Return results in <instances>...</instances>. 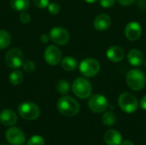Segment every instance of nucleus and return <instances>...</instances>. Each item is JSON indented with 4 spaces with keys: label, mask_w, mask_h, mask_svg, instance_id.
<instances>
[{
    "label": "nucleus",
    "mask_w": 146,
    "mask_h": 145,
    "mask_svg": "<svg viewBox=\"0 0 146 145\" xmlns=\"http://www.w3.org/2000/svg\"><path fill=\"white\" fill-rule=\"evenodd\" d=\"M57 109L64 116L73 117L80 111L79 103L69 96L61 97L57 102Z\"/></svg>",
    "instance_id": "1"
},
{
    "label": "nucleus",
    "mask_w": 146,
    "mask_h": 145,
    "mask_svg": "<svg viewBox=\"0 0 146 145\" xmlns=\"http://www.w3.org/2000/svg\"><path fill=\"white\" fill-rule=\"evenodd\" d=\"M126 81L131 90L139 91L145 86V75L139 69H132L127 73Z\"/></svg>",
    "instance_id": "2"
},
{
    "label": "nucleus",
    "mask_w": 146,
    "mask_h": 145,
    "mask_svg": "<svg viewBox=\"0 0 146 145\" xmlns=\"http://www.w3.org/2000/svg\"><path fill=\"white\" fill-rule=\"evenodd\" d=\"M74 94L80 99H86L92 95V86L88 79L83 77L77 78L72 84Z\"/></svg>",
    "instance_id": "3"
},
{
    "label": "nucleus",
    "mask_w": 146,
    "mask_h": 145,
    "mask_svg": "<svg viewBox=\"0 0 146 145\" xmlns=\"http://www.w3.org/2000/svg\"><path fill=\"white\" fill-rule=\"evenodd\" d=\"M118 104L121 109L127 114L135 112L139 108V101L137 97L130 92H123L118 98Z\"/></svg>",
    "instance_id": "4"
},
{
    "label": "nucleus",
    "mask_w": 146,
    "mask_h": 145,
    "mask_svg": "<svg viewBox=\"0 0 146 145\" xmlns=\"http://www.w3.org/2000/svg\"><path fill=\"white\" fill-rule=\"evenodd\" d=\"M18 113L24 120L33 121L38 118L40 115V109L37 104L31 102H25L19 105Z\"/></svg>",
    "instance_id": "5"
},
{
    "label": "nucleus",
    "mask_w": 146,
    "mask_h": 145,
    "mask_svg": "<svg viewBox=\"0 0 146 145\" xmlns=\"http://www.w3.org/2000/svg\"><path fill=\"white\" fill-rule=\"evenodd\" d=\"M79 69L83 76L94 77L100 71V63L94 58H86L80 63Z\"/></svg>",
    "instance_id": "6"
},
{
    "label": "nucleus",
    "mask_w": 146,
    "mask_h": 145,
    "mask_svg": "<svg viewBox=\"0 0 146 145\" xmlns=\"http://www.w3.org/2000/svg\"><path fill=\"white\" fill-rule=\"evenodd\" d=\"M88 107L91 111L96 114L105 112L109 107L108 99L101 94H96L90 97L88 101Z\"/></svg>",
    "instance_id": "7"
},
{
    "label": "nucleus",
    "mask_w": 146,
    "mask_h": 145,
    "mask_svg": "<svg viewBox=\"0 0 146 145\" xmlns=\"http://www.w3.org/2000/svg\"><path fill=\"white\" fill-rule=\"evenodd\" d=\"M23 62V53L17 48L9 50L5 56L6 65L12 69H17L21 67Z\"/></svg>",
    "instance_id": "8"
},
{
    "label": "nucleus",
    "mask_w": 146,
    "mask_h": 145,
    "mask_svg": "<svg viewBox=\"0 0 146 145\" xmlns=\"http://www.w3.org/2000/svg\"><path fill=\"white\" fill-rule=\"evenodd\" d=\"M50 40L58 45H65L70 38L69 32L67 29L61 26H55L50 32Z\"/></svg>",
    "instance_id": "9"
},
{
    "label": "nucleus",
    "mask_w": 146,
    "mask_h": 145,
    "mask_svg": "<svg viewBox=\"0 0 146 145\" xmlns=\"http://www.w3.org/2000/svg\"><path fill=\"white\" fill-rule=\"evenodd\" d=\"M7 141L12 145H22L26 143L24 132L18 127H10L5 133Z\"/></svg>",
    "instance_id": "10"
},
{
    "label": "nucleus",
    "mask_w": 146,
    "mask_h": 145,
    "mask_svg": "<svg viewBox=\"0 0 146 145\" xmlns=\"http://www.w3.org/2000/svg\"><path fill=\"white\" fill-rule=\"evenodd\" d=\"M44 57L49 65L56 66L62 60V52L58 47L55 45H49L44 50Z\"/></svg>",
    "instance_id": "11"
},
{
    "label": "nucleus",
    "mask_w": 146,
    "mask_h": 145,
    "mask_svg": "<svg viewBox=\"0 0 146 145\" xmlns=\"http://www.w3.org/2000/svg\"><path fill=\"white\" fill-rule=\"evenodd\" d=\"M126 38L130 41L138 40L142 34V27L141 25L137 21H131L127 24L124 31Z\"/></svg>",
    "instance_id": "12"
},
{
    "label": "nucleus",
    "mask_w": 146,
    "mask_h": 145,
    "mask_svg": "<svg viewBox=\"0 0 146 145\" xmlns=\"http://www.w3.org/2000/svg\"><path fill=\"white\" fill-rule=\"evenodd\" d=\"M106 55L108 59L112 62H120L124 59L125 52L121 47L114 45L108 49Z\"/></svg>",
    "instance_id": "13"
},
{
    "label": "nucleus",
    "mask_w": 146,
    "mask_h": 145,
    "mask_svg": "<svg viewBox=\"0 0 146 145\" xmlns=\"http://www.w3.org/2000/svg\"><path fill=\"white\" fill-rule=\"evenodd\" d=\"M127 61L130 65L133 67H139L143 64L145 62V57L143 53L137 49H133L128 51L127 56Z\"/></svg>",
    "instance_id": "14"
},
{
    "label": "nucleus",
    "mask_w": 146,
    "mask_h": 145,
    "mask_svg": "<svg viewBox=\"0 0 146 145\" xmlns=\"http://www.w3.org/2000/svg\"><path fill=\"white\" fill-rule=\"evenodd\" d=\"M18 121L16 114L10 109H4L0 113V122L7 126H14Z\"/></svg>",
    "instance_id": "15"
},
{
    "label": "nucleus",
    "mask_w": 146,
    "mask_h": 145,
    "mask_svg": "<svg viewBox=\"0 0 146 145\" xmlns=\"http://www.w3.org/2000/svg\"><path fill=\"white\" fill-rule=\"evenodd\" d=\"M94 27L98 31H105L107 30L111 25V19L106 14H100L98 15L93 22Z\"/></svg>",
    "instance_id": "16"
},
{
    "label": "nucleus",
    "mask_w": 146,
    "mask_h": 145,
    "mask_svg": "<svg viewBox=\"0 0 146 145\" xmlns=\"http://www.w3.org/2000/svg\"><path fill=\"white\" fill-rule=\"evenodd\" d=\"M104 139L108 145H121L122 142V137L121 133L114 129L108 130L104 134Z\"/></svg>",
    "instance_id": "17"
},
{
    "label": "nucleus",
    "mask_w": 146,
    "mask_h": 145,
    "mask_svg": "<svg viewBox=\"0 0 146 145\" xmlns=\"http://www.w3.org/2000/svg\"><path fill=\"white\" fill-rule=\"evenodd\" d=\"M77 61L72 56H66L61 61V66L65 71H74L77 68Z\"/></svg>",
    "instance_id": "18"
},
{
    "label": "nucleus",
    "mask_w": 146,
    "mask_h": 145,
    "mask_svg": "<svg viewBox=\"0 0 146 145\" xmlns=\"http://www.w3.org/2000/svg\"><path fill=\"white\" fill-rule=\"evenodd\" d=\"M11 7L16 11H25L30 5L29 0H10Z\"/></svg>",
    "instance_id": "19"
},
{
    "label": "nucleus",
    "mask_w": 146,
    "mask_h": 145,
    "mask_svg": "<svg viewBox=\"0 0 146 145\" xmlns=\"http://www.w3.org/2000/svg\"><path fill=\"white\" fill-rule=\"evenodd\" d=\"M11 43V36L5 30H0V50H4Z\"/></svg>",
    "instance_id": "20"
},
{
    "label": "nucleus",
    "mask_w": 146,
    "mask_h": 145,
    "mask_svg": "<svg viewBox=\"0 0 146 145\" xmlns=\"http://www.w3.org/2000/svg\"><path fill=\"white\" fill-rule=\"evenodd\" d=\"M9 82L13 85H20L23 80V73L20 70H15L9 74Z\"/></svg>",
    "instance_id": "21"
},
{
    "label": "nucleus",
    "mask_w": 146,
    "mask_h": 145,
    "mask_svg": "<svg viewBox=\"0 0 146 145\" xmlns=\"http://www.w3.org/2000/svg\"><path fill=\"white\" fill-rule=\"evenodd\" d=\"M102 121L105 126H110L115 125V123L116 122V116L113 112L107 111V112H104V114L103 115Z\"/></svg>",
    "instance_id": "22"
},
{
    "label": "nucleus",
    "mask_w": 146,
    "mask_h": 145,
    "mask_svg": "<svg viewBox=\"0 0 146 145\" xmlns=\"http://www.w3.org/2000/svg\"><path fill=\"white\" fill-rule=\"evenodd\" d=\"M69 89H70V85L67 80L61 79L56 84V91L62 95L67 94L69 91Z\"/></svg>",
    "instance_id": "23"
},
{
    "label": "nucleus",
    "mask_w": 146,
    "mask_h": 145,
    "mask_svg": "<svg viewBox=\"0 0 146 145\" xmlns=\"http://www.w3.org/2000/svg\"><path fill=\"white\" fill-rule=\"evenodd\" d=\"M27 145H44V139L41 136L35 135L27 140Z\"/></svg>",
    "instance_id": "24"
},
{
    "label": "nucleus",
    "mask_w": 146,
    "mask_h": 145,
    "mask_svg": "<svg viewBox=\"0 0 146 145\" xmlns=\"http://www.w3.org/2000/svg\"><path fill=\"white\" fill-rule=\"evenodd\" d=\"M22 68L24 69V71L27 72V73H32L35 70V64L33 61L31 60H26L23 61L22 65H21Z\"/></svg>",
    "instance_id": "25"
},
{
    "label": "nucleus",
    "mask_w": 146,
    "mask_h": 145,
    "mask_svg": "<svg viewBox=\"0 0 146 145\" xmlns=\"http://www.w3.org/2000/svg\"><path fill=\"white\" fill-rule=\"evenodd\" d=\"M48 10H49V12L51 14V15H57L59 12H60V9H61V8H60V5L58 4V3H49V5H48Z\"/></svg>",
    "instance_id": "26"
},
{
    "label": "nucleus",
    "mask_w": 146,
    "mask_h": 145,
    "mask_svg": "<svg viewBox=\"0 0 146 145\" xmlns=\"http://www.w3.org/2000/svg\"><path fill=\"white\" fill-rule=\"evenodd\" d=\"M33 3L39 9H45L50 3V0H33Z\"/></svg>",
    "instance_id": "27"
},
{
    "label": "nucleus",
    "mask_w": 146,
    "mask_h": 145,
    "mask_svg": "<svg viewBox=\"0 0 146 145\" xmlns=\"http://www.w3.org/2000/svg\"><path fill=\"white\" fill-rule=\"evenodd\" d=\"M115 2H116V0H99L100 5L105 9L111 8L112 6H114Z\"/></svg>",
    "instance_id": "28"
},
{
    "label": "nucleus",
    "mask_w": 146,
    "mask_h": 145,
    "mask_svg": "<svg viewBox=\"0 0 146 145\" xmlns=\"http://www.w3.org/2000/svg\"><path fill=\"white\" fill-rule=\"evenodd\" d=\"M20 20L23 24H27L31 21V16L27 12H22L20 15Z\"/></svg>",
    "instance_id": "29"
},
{
    "label": "nucleus",
    "mask_w": 146,
    "mask_h": 145,
    "mask_svg": "<svg viewBox=\"0 0 146 145\" xmlns=\"http://www.w3.org/2000/svg\"><path fill=\"white\" fill-rule=\"evenodd\" d=\"M121 5L123 6H129L131 4H133V3H135L136 0H116Z\"/></svg>",
    "instance_id": "30"
},
{
    "label": "nucleus",
    "mask_w": 146,
    "mask_h": 145,
    "mask_svg": "<svg viewBox=\"0 0 146 145\" xmlns=\"http://www.w3.org/2000/svg\"><path fill=\"white\" fill-rule=\"evenodd\" d=\"M50 39V35H47V34H42L41 37H40V40H41V42L44 43V44L48 43Z\"/></svg>",
    "instance_id": "31"
},
{
    "label": "nucleus",
    "mask_w": 146,
    "mask_h": 145,
    "mask_svg": "<svg viewBox=\"0 0 146 145\" xmlns=\"http://www.w3.org/2000/svg\"><path fill=\"white\" fill-rule=\"evenodd\" d=\"M140 108L142 109H144V110H146V95L145 96H144L142 98H141V100H140Z\"/></svg>",
    "instance_id": "32"
},
{
    "label": "nucleus",
    "mask_w": 146,
    "mask_h": 145,
    "mask_svg": "<svg viewBox=\"0 0 146 145\" xmlns=\"http://www.w3.org/2000/svg\"><path fill=\"white\" fill-rule=\"evenodd\" d=\"M121 145H134V144H133V143L132 141H130V140H125V141L121 142Z\"/></svg>",
    "instance_id": "33"
},
{
    "label": "nucleus",
    "mask_w": 146,
    "mask_h": 145,
    "mask_svg": "<svg viewBox=\"0 0 146 145\" xmlns=\"http://www.w3.org/2000/svg\"><path fill=\"white\" fill-rule=\"evenodd\" d=\"M85 2H86V3H96L98 0H84Z\"/></svg>",
    "instance_id": "34"
},
{
    "label": "nucleus",
    "mask_w": 146,
    "mask_h": 145,
    "mask_svg": "<svg viewBox=\"0 0 146 145\" xmlns=\"http://www.w3.org/2000/svg\"><path fill=\"white\" fill-rule=\"evenodd\" d=\"M145 66H146V60H145Z\"/></svg>",
    "instance_id": "35"
},
{
    "label": "nucleus",
    "mask_w": 146,
    "mask_h": 145,
    "mask_svg": "<svg viewBox=\"0 0 146 145\" xmlns=\"http://www.w3.org/2000/svg\"><path fill=\"white\" fill-rule=\"evenodd\" d=\"M3 145H6V144H3Z\"/></svg>",
    "instance_id": "36"
}]
</instances>
